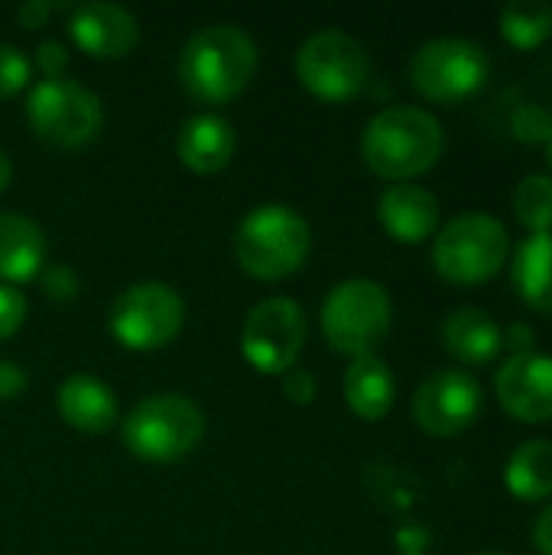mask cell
<instances>
[{
  "instance_id": "cell-1",
  "label": "cell",
  "mask_w": 552,
  "mask_h": 555,
  "mask_svg": "<svg viewBox=\"0 0 552 555\" xmlns=\"http://www.w3.org/2000/svg\"><path fill=\"white\" fill-rule=\"evenodd\" d=\"M446 150V130L426 107L390 104L377 111L361 137L368 169L390 182H410L429 172Z\"/></svg>"
},
{
  "instance_id": "cell-2",
  "label": "cell",
  "mask_w": 552,
  "mask_h": 555,
  "mask_svg": "<svg viewBox=\"0 0 552 555\" xmlns=\"http://www.w3.org/2000/svg\"><path fill=\"white\" fill-rule=\"evenodd\" d=\"M257 72V42L234 23L195 29L179 52V81L202 104L238 98Z\"/></svg>"
},
{
  "instance_id": "cell-3",
  "label": "cell",
  "mask_w": 552,
  "mask_h": 555,
  "mask_svg": "<svg viewBox=\"0 0 552 555\" xmlns=\"http://www.w3.org/2000/svg\"><path fill=\"white\" fill-rule=\"evenodd\" d=\"M312 247V231L299 211L270 202L247 211L234 231V257L257 280H283L296 273Z\"/></svg>"
},
{
  "instance_id": "cell-4",
  "label": "cell",
  "mask_w": 552,
  "mask_h": 555,
  "mask_svg": "<svg viewBox=\"0 0 552 555\" xmlns=\"http://www.w3.org/2000/svg\"><path fill=\"white\" fill-rule=\"evenodd\" d=\"M511 257L504 221L485 211H465L446 221L433 241V267L452 286H482L495 280Z\"/></svg>"
},
{
  "instance_id": "cell-5",
  "label": "cell",
  "mask_w": 552,
  "mask_h": 555,
  "mask_svg": "<svg viewBox=\"0 0 552 555\" xmlns=\"http://www.w3.org/2000/svg\"><path fill=\"white\" fill-rule=\"evenodd\" d=\"M394 325V302L377 280H342L322 302V335L348 358L377 354Z\"/></svg>"
},
{
  "instance_id": "cell-6",
  "label": "cell",
  "mask_w": 552,
  "mask_h": 555,
  "mask_svg": "<svg viewBox=\"0 0 552 555\" xmlns=\"http://www.w3.org/2000/svg\"><path fill=\"white\" fill-rule=\"evenodd\" d=\"M202 410L179 393L146 397L124 420V446L143 462H176L189 455L202 442Z\"/></svg>"
},
{
  "instance_id": "cell-7",
  "label": "cell",
  "mask_w": 552,
  "mask_h": 555,
  "mask_svg": "<svg viewBox=\"0 0 552 555\" xmlns=\"http://www.w3.org/2000/svg\"><path fill=\"white\" fill-rule=\"evenodd\" d=\"M296 75L309 94L342 104L371 85V52L345 29H319L296 49Z\"/></svg>"
},
{
  "instance_id": "cell-8",
  "label": "cell",
  "mask_w": 552,
  "mask_h": 555,
  "mask_svg": "<svg viewBox=\"0 0 552 555\" xmlns=\"http://www.w3.org/2000/svg\"><path fill=\"white\" fill-rule=\"evenodd\" d=\"M410 85L433 104H459L478 94L491 75L488 52L459 36H439L423 42L410 59Z\"/></svg>"
},
{
  "instance_id": "cell-9",
  "label": "cell",
  "mask_w": 552,
  "mask_h": 555,
  "mask_svg": "<svg viewBox=\"0 0 552 555\" xmlns=\"http://www.w3.org/2000/svg\"><path fill=\"white\" fill-rule=\"evenodd\" d=\"M26 120L39 140L75 150L98 137L104 124L101 98L72 78H42L29 88Z\"/></svg>"
},
{
  "instance_id": "cell-10",
  "label": "cell",
  "mask_w": 552,
  "mask_h": 555,
  "mask_svg": "<svg viewBox=\"0 0 552 555\" xmlns=\"http://www.w3.org/2000/svg\"><path fill=\"white\" fill-rule=\"evenodd\" d=\"M182 322H185L182 296L156 280L127 286L107 312L111 335L130 351H153L169 345L182 332Z\"/></svg>"
},
{
  "instance_id": "cell-11",
  "label": "cell",
  "mask_w": 552,
  "mask_h": 555,
  "mask_svg": "<svg viewBox=\"0 0 552 555\" xmlns=\"http://www.w3.org/2000/svg\"><path fill=\"white\" fill-rule=\"evenodd\" d=\"M306 345V312L290 296L260 299L241 328V351L260 374H286Z\"/></svg>"
},
{
  "instance_id": "cell-12",
  "label": "cell",
  "mask_w": 552,
  "mask_h": 555,
  "mask_svg": "<svg viewBox=\"0 0 552 555\" xmlns=\"http://www.w3.org/2000/svg\"><path fill=\"white\" fill-rule=\"evenodd\" d=\"M482 406H485L482 384L459 367L436 371L413 393V420L426 436L436 439L462 436L482 416Z\"/></svg>"
},
{
  "instance_id": "cell-13",
  "label": "cell",
  "mask_w": 552,
  "mask_h": 555,
  "mask_svg": "<svg viewBox=\"0 0 552 555\" xmlns=\"http://www.w3.org/2000/svg\"><path fill=\"white\" fill-rule=\"evenodd\" d=\"M495 393L511 420L552 423V358L540 351L511 354L495 377Z\"/></svg>"
},
{
  "instance_id": "cell-14",
  "label": "cell",
  "mask_w": 552,
  "mask_h": 555,
  "mask_svg": "<svg viewBox=\"0 0 552 555\" xmlns=\"http://www.w3.org/2000/svg\"><path fill=\"white\" fill-rule=\"evenodd\" d=\"M68 33L75 39V46L94 59H124L133 52V46L140 39L137 16L127 7L107 3V0H91V3L72 7Z\"/></svg>"
},
{
  "instance_id": "cell-15",
  "label": "cell",
  "mask_w": 552,
  "mask_h": 555,
  "mask_svg": "<svg viewBox=\"0 0 552 555\" xmlns=\"http://www.w3.org/2000/svg\"><path fill=\"white\" fill-rule=\"evenodd\" d=\"M377 218L400 244H423L439 231V198L416 182H394L381 202Z\"/></svg>"
},
{
  "instance_id": "cell-16",
  "label": "cell",
  "mask_w": 552,
  "mask_h": 555,
  "mask_svg": "<svg viewBox=\"0 0 552 555\" xmlns=\"http://www.w3.org/2000/svg\"><path fill=\"white\" fill-rule=\"evenodd\" d=\"M234 150H238V133L218 114L189 117L176 137V153H179L182 166H189L198 176L221 172L234 159Z\"/></svg>"
},
{
  "instance_id": "cell-17",
  "label": "cell",
  "mask_w": 552,
  "mask_h": 555,
  "mask_svg": "<svg viewBox=\"0 0 552 555\" xmlns=\"http://www.w3.org/2000/svg\"><path fill=\"white\" fill-rule=\"evenodd\" d=\"M442 345L459 364L485 367V364L498 361V354L504 348V332L498 328V322L488 312L465 306V309H455L446 315Z\"/></svg>"
},
{
  "instance_id": "cell-18",
  "label": "cell",
  "mask_w": 552,
  "mask_h": 555,
  "mask_svg": "<svg viewBox=\"0 0 552 555\" xmlns=\"http://www.w3.org/2000/svg\"><path fill=\"white\" fill-rule=\"evenodd\" d=\"M55 406H59V416L78 433H104L117 420L114 390L91 374L68 377L55 393Z\"/></svg>"
},
{
  "instance_id": "cell-19",
  "label": "cell",
  "mask_w": 552,
  "mask_h": 555,
  "mask_svg": "<svg viewBox=\"0 0 552 555\" xmlns=\"http://www.w3.org/2000/svg\"><path fill=\"white\" fill-rule=\"evenodd\" d=\"M46 263V234L42 228L26 218L3 211L0 215V283H26Z\"/></svg>"
},
{
  "instance_id": "cell-20",
  "label": "cell",
  "mask_w": 552,
  "mask_h": 555,
  "mask_svg": "<svg viewBox=\"0 0 552 555\" xmlns=\"http://www.w3.org/2000/svg\"><path fill=\"white\" fill-rule=\"evenodd\" d=\"M397 397V384L390 367L377 358H355L345 371V400L351 406V413L364 423H381Z\"/></svg>"
},
{
  "instance_id": "cell-21",
  "label": "cell",
  "mask_w": 552,
  "mask_h": 555,
  "mask_svg": "<svg viewBox=\"0 0 552 555\" xmlns=\"http://www.w3.org/2000/svg\"><path fill=\"white\" fill-rule=\"evenodd\" d=\"M511 283L517 296L540 315H552V234H530L514 260Z\"/></svg>"
},
{
  "instance_id": "cell-22",
  "label": "cell",
  "mask_w": 552,
  "mask_h": 555,
  "mask_svg": "<svg viewBox=\"0 0 552 555\" xmlns=\"http://www.w3.org/2000/svg\"><path fill=\"white\" fill-rule=\"evenodd\" d=\"M504 488L524 501H552V442L550 439H530L514 449V455L504 465Z\"/></svg>"
},
{
  "instance_id": "cell-23",
  "label": "cell",
  "mask_w": 552,
  "mask_h": 555,
  "mask_svg": "<svg viewBox=\"0 0 552 555\" xmlns=\"http://www.w3.org/2000/svg\"><path fill=\"white\" fill-rule=\"evenodd\" d=\"M501 36L508 46L530 52L552 39V3L547 0H517L501 10Z\"/></svg>"
},
{
  "instance_id": "cell-24",
  "label": "cell",
  "mask_w": 552,
  "mask_h": 555,
  "mask_svg": "<svg viewBox=\"0 0 552 555\" xmlns=\"http://www.w3.org/2000/svg\"><path fill=\"white\" fill-rule=\"evenodd\" d=\"M514 215L530 234H552V176L534 172L514 189Z\"/></svg>"
},
{
  "instance_id": "cell-25",
  "label": "cell",
  "mask_w": 552,
  "mask_h": 555,
  "mask_svg": "<svg viewBox=\"0 0 552 555\" xmlns=\"http://www.w3.org/2000/svg\"><path fill=\"white\" fill-rule=\"evenodd\" d=\"M511 133L521 143H550L552 111H543L537 104H521L511 114Z\"/></svg>"
},
{
  "instance_id": "cell-26",
  "label": "cell",
  "mask_w": 552,
  "mask_h": 555,
  "mask_svg": "<svg viewBox=\"0 0 552 555\" xmlns=\"http://www.w3.org/2000/svg\"><path fill=\"white\" fill-rule=\"evenodd\" d=\"M26 85H29V59L16 46L0 42V101L20 94Z\"/></svg>"
},
{
  "instance_id": "cell-27",
  "label": "cell",
  "mask_w": 552,
  "mask_h": 555,
  "mask_svg": "<svg viewBox=\"0 0 552 555\" xmlns=\"http://www.w3.org/2000/svg\"><path fill=\"white\" fill-rule=\"evenodd\" d=\"M23 319H26V296H23V289L0 283V341L16 335Z\"/></svg>"
},
{
  "instance_id": "cell-28",
  "label": "cell",
  "mask_w": 552,
  "mask_h": 555,
  "mask_svg": "<svg viewBox=\"0 0 552 555\" xmlns=\"http://www.w3.org/2000/svg\"><path fill=\"white\" fill-rule=\"evenodd\" d=\"M78 286H81V283H78L75 270H68V267H62V263L49 267L46 276H42V289H46V296L55 299V302L75 299V296H78Z\"/></svg>"
},
{
  "instance_id": "cell-29",
  "label": "cell",
  "mask_w": 552,
  "mask_h": 555,
  "mask_svg": "<svg viewBox=\"0 0 552 555\" xmlns=\"http://www.w3.org/2000/svg\"><path fill=\"white\" fill-rule=\"evenodd\" d=\"M36 68L46 78H62V72L68 68V49L59 39H42L36 46Z\"/></svg>"
},
{
  "instance_id": "cell-30",
  "label": "cell",
  "mask_w": 552,
  "mask_h": 555,
  "mask_svg": "<svg viewBox=\"0 0 552 555\" xmlns=\"http://www.w3.org/2000/svg\"><path fill=\"white\" fill-rule=\"evenodd\" d=\"M283 393H286V400L306 406V403L316 400V377L306 367H290L283 374Z\"/></svg>"
},
{
  "instance_id": "cell-31",
  "label": "cell",
  "mask_w": 552,
  "mask_h": 555,
  "mask_svg": "<svg viewBox=\"0 0 552 555\" xmlns=\"http://www.w3.org/2000/svg\"><path fill=\"white\" fill-rule=\"evenodd\" d=\"M26 390V371L7 358H0V400H16Z\"/></svg>"
},
{
  "instance_id": "cell-32",
  "label": "cell",
  "mask_w": 552,
  "mask_h": 555,
  "mask_svg": "<svg viewBox=\"0 0 552 555\" xmlns=\"http://www.w3.org/2000/svg\"><path fill=\"white\" fill-rule=\"evenodd\" d=\"M52 10H55V3H49V0H26V3H20L16 20L26 29H39V26H46V20H49Z\"/></svg>"
},
{
  "instance_id": "cell-33",
  "label": "cell",
  "mask_w": 552,
  "mask_h": 555,
  "mask_svg": "<svg viewBox=\"0 0 552 555\" xmlns=\"http://www.w3.org/2000/svg\"><path fill=\"white\" fill-rule=\"evenodd\" d=\"M504 341L514 348V354L537 351V348H534V328H530L527 322H511V328L504 332Z\"/></svg>"
},
{
  "instance_id": "cell-34",
  "label": "cell",
  "mask_w": 552,
  "mask_h": 555,
  "mask_svg": "<svg viewBox=\"0 0 552 555\" xmlns=\"http://www.w3.org/2000/svg\"><path fill=\"white\" fill-rule=\"evenodd\" d=\"M534 546L543 555H552V501L543 507V514L534 524Z\"/></svg>"
},
{
  "instance_id": "cell-35",
  "label": "cell",
  "mask_w": 552,
  "mask_h": 555,
  "mask_svg": "<svg viewBox=\"0 0 552 555\" xmlns=\"http://www.w3.org/2000/svg\"><path fill=\"white\" fill-rule=\"evenodd\" d=\"M10 176H13V166H10V156L0 150V192L10 185Z\"/></svg>"
},
{
  "instance_id": "cell-36",
  "label": "cell",
  "mask_w": 552,
  "mask_h": 555,
  "mask_svg": "<svg viewBox=\"0 0 552 555\" xmlns=\"http://www.w3.org/2000/svg\"><path fill=\"white\" fill-rule=\"evenodd\" d=\"M550 163H552V133H550Z\"/></svg>"
},
{
  "instance_id": "cell-37",
  "label": "cell",
  "mask_w": 552,
  "mask_h": 555,
  "mask_svg": "<svg viewBox=\"0 0 552 555\" xmlns=\"http://www.w3.org/2000/svg\"><path fill=\"white\" fill-rule=\"evenodd\" d=\"M482 555H495V553H482Z\"/></svg>"
}]
</instances>
